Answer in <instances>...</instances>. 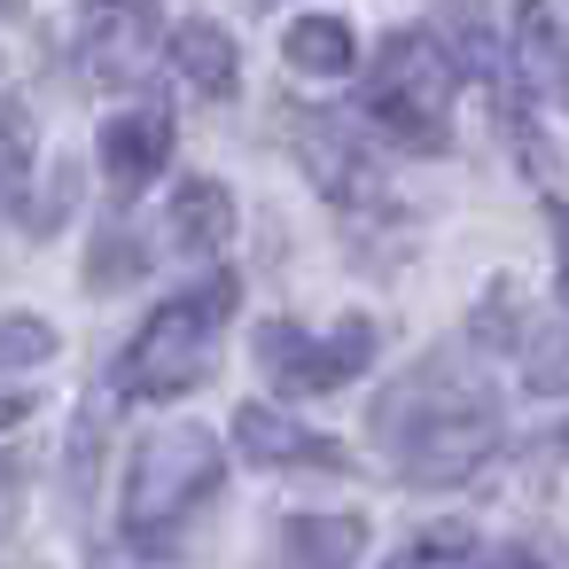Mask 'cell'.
<instances>
[{"label":"cell","mask_w":569,"mask_h":569,"mask_svg":"<svg viewBox=\"0 0 569 569\" xmlns=\"http://www.w3.org/2000/svg\"><path fill=\"white\" fill-rule=\"evenodd\" d=\"M367 437H375V452H382L406 483L437 491V483H468V476L499 452L507 406H499L491 375H483L468 351H429V359H413V367L375 398Z\"/></svg>","instance_id":"6da1fadb"},{"label":"cell","mask_w":569,"mask_h":569,"mask_svg":"<svg viewBox=\"0 0 569 569\" xmlns=\"http://www.w3.org/2000/svg\"><path fill=\"white\" fill-rule=\"evenodd\" d=\"M234 305H242V281L234 273H203L196 289L164 297L141 320V336L126 343L118 390L126 398H188L196 382H211L219 375V328L234 320Z\"/></svg>","instance_id":"7a4b0ae2"},{"label":"cell","mask_w":569,"mask_h":569,"mask_svg":"<svg viewBox=\"0 0 569 569\" xmlns=\"http://www.w3.org/2000/svg\"><path fill=\"white\" fill-rule=\"evenodd\" d=\"M452 94H460V63L437 32H390L375 71H367V118L382 141L413 149V157H437L452 141Z\"/></svg>","instance_id":"3957f363"},{"label":"cell","mask_w":569,"mask_h":569,"mask_svg":"<svg viewBox=\"0 0 569 569\" xmlns=\"http://www.w3.org/2000/svg\"><path fill=\"white\" fill-rule=\"evenodd\" d=\"M227 476V452L203 421H164L126 460V538H172Z\"/></svg>","instance_id":"277c9868"},{"label":"cell","mask_w":569,"mask_h":569,"mask_svg":"<svg viewBox=\"0 0 569 569\" xmlns=\"http://www.w3.org/2000/svg\"><path fill=\"white\" fill-rule=\"evenodd\" d=\"M250 351H258V375H266L281 398H320V390H343L351 375H367V359H375V320L351 312L336 336H305V328H289V320H266V328L250 336Z\"/></svg>","instance_id":"5b68a950"},{"label":"cell","mask_w":569,"mask_h":569,"mask_svg":"<svg viewBox=\"0 0 569 569\" xmlns=\"http://www.w3.org/2000/svg\"><path fill=\"white\" fill-rule=\"evenodd\" d=\"M289 141H297V164H305V180L336 203V211H351V219H367L375 203H382V172H375V149L343 126V118H289Z\"/></svg>","instance_id":"8992f818"},{"label":"cell","mask_w":569,"mask_h":569,"mask_svg":"<svg viewBox=\"0 0 569 569\" xmlns=\"http://www.w3.org/2000/svg\"><path fill=\"white\" fill-rule=\"evenodd\" d=\"M157 56V0H87L79 9V63L94 87H133Z\"/></svg>","instance_id":"52a82bcc"},{"label":"cell","mask_w":569,"mask_h":569,"mask_svg":"<svg viewBox=\"0 0 569 569\" xmlns=\"http://www.w3.org/2000/svg\"><path fill=\"white\" fill-rule=\"evenodd\" d=\"M94 157H102L110 196L133 203V196L172 164V110H164V102H133V110H118V118L102 126V141H94Z\"/></svg>","instance_id":"ba28073f"},{"label":"cell","mask_w":569,"mask_h":569,"mask_svg":"<svg viewBox=\"0 0 569 569\" xmlns=\"http://www.w3.org/2000/svg\"><path fill=\"white\" fill-rule=\"evenodd\" d=\"M234 445H242L258 468H320V476L351 468L336 437H320V429H297L281 406H242V413H234Z\"/></svg>","instance_id":"9c48e42d"},{"label":"cell","mask_w":569,"mask_h":569,"mask_svg":"<svg viewBox=\"0 0 569 569\" xmlns=\"http://www.w3.org/2000/svg\"><path fill=\"white\" fill-rule=\"evenodd\" d=\"M359 553H367L359 515H289V522L273 530L266 569H351Z\"/></svg>","instance_id":"30bf717a"},{"label":"cell","mask_w":569,"mask_h":569,"mask_svg":"<svg viewBox=\"0 0 569 569\" xmlns=\"http://www.w3.org/2000/svg\"><path fill=\"white\" fill-rule=\"evenodd\" d=\"M561 40H569V24L553 17V0H522L515 24H507V71H499V79H515L522 94H553V79H561Z\"/></svg>","instance_id":"8fae6325"},{"label":"cell","mask_w":569,"mask_h":569,"mask_svg":"<svg viewBox=\"0 0 569 569\" xmlns=\"http://www.w3.org/2000/svg\"><path fill=\"white\" fill-rule=\"evenodd\" d=\"M164 56H172V71H180V87H196L203 102H227V94L242 87V56H234V40H227V24H211V17H196V24H180V32L164 40Z\"/></svg>","instance_id":"7c38bea8"},{"label":"cell","mask_w":569,"mask_h":569,"mask_svg":"<svg viewBox=\"0 0 569 569\" xmlns=\"http://www.w3.org/2000/svg\"><path fill=\"white\" fill-rule=\"evenodd\" d=\"M164 234H172L180 258H219V250L234 242V196H227L219 180H180Z\"/></svg>","instance_id":"4fadbf2b"},{"label":"cell","mask_w":569,"mask_h":569,"mask_svg":"<svg viewBox=\"0 0 569 569\" xmlns=\"http://www.w3.org/2000/svg\"><path fill=\"white\" fill-rule=\"evenodd\" d=\"M281 56H289V71H297V79H351L359 40H351V24H343V17H297V24L281 32Z\"/></svg>","instance_id":"5bb4252c"},{"label":"cell","mask_w":569,"mask_h":569,"mask_svg":"<svg viewBox=\"0 0 569 569\" xmlns=\"http://www.w3.org/2000/svg\"><path fill=\"white\" fill-rule=\"evenodd\" d=\"M56 359V328L40 312H9L0 320V367H48Z\"/></svg>","instance_id":"9a60e30c"},{"label":"cell","mask_w":569,"mask_h":569,"mask_svg":"<svg viewBox=\"0 0 569 569\" xmlns=\"http://www.w3.org/2000/svg\"><path fill=\"white\" fill-rule=\"evenodd\" d=\"M133 273H141V242H133L126 227H110V234L94 242V258H87V281H94V289H126Z\"/></svg>","instance_id":"2e32d148"},{"label":"cell","mask_w":569,"mask_h":569,"mask_svg":"<svg viewBox=\"0 0 569 569\" xmlns=\"http://www.w3.org/2000/svg\"><path fill=\"white\" fill-rule=\"evenodd\" d=\"M460 553H468V530L452 522V530H421V538H413L406 553H390L382 569H445V561H460Z\"/></svg>","instance_id":"e0dca14e"},{"label":"cell","mask_w":569,"mask_h":569,"mask_svg":"<svg viewBox=\"0 0 569 569\" xmlns=\"http://www.w3.org/2000/svg\"><path fill=\"white\" fill-rule=\"evenodd\" d=\"M483 569H553V561H546L538 546H499V553H491Z\"/></svg>","instance_id":"ac0fdd59"},{"label":"cell","mask_w":569,"mask_h":569,"mask_svg":"<svg viewBox=\"0 0 569 569\" xmlns=\"http://www.w3.org/2000/svg\"><path fill=\"white\" fill-rule=\"evenodd\" d=\"M553 258H561V312H569V203H553Z\"/></svg>","instance_id":"d6986e66"},{"label":"cell","mask_w":569,"mask_h":569,"mask_svg":"<svg viewBox=\"0 0 569 569\" xmlns=\"http://www.w3.org/2000/svg\"><path fill=\"white\" fill-rule=\"evenodd\" d=\"M17 491H24V468H17V460H0V522H9V507H17Z\"/></svg>","instance_id":"ffe728a7"},{"label":"cell","mask_w":569,"mask_h":569,"mask_svg":"<svg viewBox=\"0 0 569 569\" xmlns=\"http://www.w3.org/2000/svg\"><path fill=\"white\" fill-rule=\"evenodd\" d=\"M24 413H32V398H17V390L0 398V429H9V421H24Z\"/></svg>","instance_id":"44dd1931"},{"label":"cell","mask_w":569,"mask_h":569,"mask_svg":"<svg viewBox=\"0 0 569 569\" xmlns=\"http://www.w3.org/2000/svg\"><path fill=\"white\" fill-rule=\"evenodd\" d=\"M553 94L569 102V40H561V79H553Z\"/></svg>","instance_id":"7402d4cb"},{"label":"cell","mask_w":569,"mask_h":569,"mask_svg":"<svg viewBox=\"0 0 569 569\" xmlns=\"http://www.w3.org/2000/svg\"><path fill=\"white\" fill-rule=\"evenodd\" d=\"M0 569H40V561H0Z\"/></svg>","instance_id":"603a6c76"},{"label":"cell","mask_w":569,"mask_h":569,"mask_svg":"<svg viewBox=\"0 0 569 569\" xmlns=\"http://www.w3.org/2000/svg\"><path fill=\"white\" fill-rule=\"evenodd\" d=\"M553 445H561V452H569V421H561V437H553Z\"/></svg>","instance_id":"cb8c5ba5"}]
</instances>
